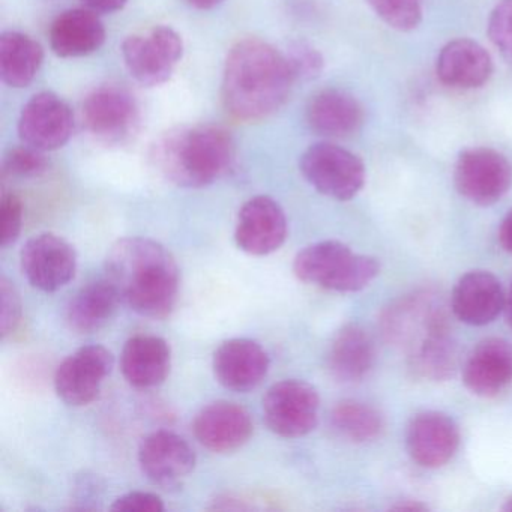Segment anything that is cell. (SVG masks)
I'll use <instances>...</instances> for the list:
<instances>
[{
	"label": "cell",
	"instance_id": "2",
	"mask_svg": "<svg viewBox=\"0 0 512 512\" xmlns=\"http://www.w3.org/2000/svg\"><path fill=\"white\" fill-rule=\"evenodd\" d=\"M106 272L122 301L140 316L164 319L172 313L179 268L163 245L145 238L121 239L107 254Z\"/></svg>",
	"mask_w": 512,
	"mask_h": 512
},
{
	"label": "cell",
	"instance_id": "20",
	"mask_svg": "<svg viewBox=\"0 0 512 512\" xmlns=\"http://www.w3.org/2000/svg\"><path fill=\"white\" fill-rule=\"evenodd\" d=\"M505 301L502 286L493 274L473 271L463 275L455 284L451 307L461 322L484 326L505 310Z\"/></svg>",
	"mask_w": 512,
	"mask_h": 512
},
{
	"label": "cell",
	"instance_id": "25",
	"mask_svg": "<svg viewBox=\"0 0 512 512\" xmlns=\"http://www.w3.org/2000/svg\"><path fill=\"white\" fill-rule=\"evenodd\" d=\"M374 359L373 338L362 326L350 323L332 341L329 370L341 382H358L370 373Z\"/></svg>",
	"mask_w": 512,
	"mask_h": 512
},
{
	"label": "cell",
	"instance_id": "34",
	"mask_svg": "<svg viewBox=\"0 0 512 512\" xmlns=\"http://www.w3.org/2000/svg\"><path fill=\"white\" fill-rule=\"evenodd\" d=\"M22 317V301L14 283L7 277L0 278V334L7 337L16 331Z\"/></svg>",
	"mask_w": 512,
	"mask_h": 512
},
{
	"label": "cell",
	"instance_id": "23",
	"mask_svg": "<svg viewBox=\"0 0 512 512\" xmlns=\"http://www.w3.org/2000/svg\"><path fill=\"white\" fill-rule=\"evenodd\" d=\"M307 122L311 130L322 136L349 137L364 124V110L352 95L329 89L310 101Z\"/></svg>",
	"mask_w": 512,
	"mask_h": 512
},
{
	"label": "cell",
	"instance_id": "32",
	"mask_svg": "<svg viewBox=\"0 0 512 512\" xmlns=\"http://www.w3.org/2000/svg\"><path fill=\"white\" fill-rule=\"evenodd\" d=\"M284 56L295 80L317 79L325 67L319 50L307 43H293Z\"/></svg>",
	"mask_w": 512,
	"mask_h": 512
},
{
	"label": "cell",
	"instance_id": "42",
	"mask_svg": "<svg viewBox=\"0 0 512 512\" xmlns=\"http://www.w3.org/2000/svg\"><path fill=\"white\" fill-rule=\"evenodd\" d=\"M503 511L512 512V496L506 500L505 505L502 506Z\"/></svg>",
	"mask_w": 512,
	"mask_h": 512
},
{
	"label": "cell",
	"instance_id": "8",
	"mask_svg": "<svg viewBox=\"0 0 512 512\" xmlns=\"http://www.w3.org/2000/svg\"><path fill=\"white\" fill-rule=\"evenodd\" d=\"M454 179L464 199L475 205L490 206L511 188L512 166L494 149H469L458 158Z\"/></svg>",
	"mask_w": 512,
	"mask_h": 512
},
{
	"label": "cell",
	"instance_id": "7",
	"mask_svg": "<svg viewBox=\"0 0 512 512\" xmlns=\"http://www.w3.org/2000/svg\"><path fill=\"white\" fill-rule=\"evenodd\" d=\"M320 398L316 388L302 380L275 383L263 398V416L269 430L287 439L305 436L319 421Z\"/></svg>",
	"mask_w": 512,
	"mask_h": 512
},
{
	"label": "cell",
	"instance_id": "38",
	"mask_svg": "<svg viewBox=\"0 0 512 512\" xmlns=\"http://www.w3.org/2000/svg\"><path fill=\"white\" fill-rule=\"evenodd\" d=\"M499 241L500 245L512 254V211L508 212L500 224Z\"/></svg>",
	"mask_w": 512,
	"mask_h": 512
},
{
	"label": "cell",
	"instance_id": "1",
	"mask_svg": "<svg viewBox=\"0 0 512 512\" xmlns=\"http://www.w3.org/2000/svg\"><path fill=\"white\" fill-rule=\"evenodd\" d=\"M293 82L284 53L263 41H241L224 67V107L238 121H262L283 107Z\"/></svg>",
	"mask_w": 512,
	"mask_h": 512
},
{
	"label": "cell",
	"instance_id": "28",
	"mask_svg": "<svg viewBox=\"0 0 512 512\" xmlns=\"http://www.w3.org/2000/svg\"><path fill=\"white\" fill-rule=\"evenodd\" d=\"M458 350L449 326L431 334L409 353V365L418 376L446 380L455 373Z\"/></svg>",
	"mask_w": 512,
	"mask_h": 512
},
{
	"label": "cell",
	"instance_id": "15",
	"mask_svg": "<svg viewBox=\"0 0 512 512\" xmlns=\"http://www.w3.org/2000/svg\"><path fill=\"white\" fill-rule=\"evenodd\" d=\"M143 473L154 484L172 487L187 478L196 466V454L184 437L172 431L149 434L139 449Z\"/></svg>",
	"mask_w": 512,
	"mask_h": 512
},
{
	"label": "cell",
	"instance_id": "33",
	"mask_svg": "<svg viewBox=\"0 0 512 512\" xmlns=\"http://www.w3.org/2000/svg\"><path fill=\"white\" fill-rule=\"evenodd\" d=\"M491 43L512 61V0H500L488 20Z\"/></svg>",
	"mask_w": 512,
	"mask_h": 512
},
{
	"label": "cell",
	"instance_id": "10",
	"mask_svg": "<svg viewBox=\"0 0 512 512\" xmlns=\"http://www.w3.org/2000/svg\"><path fill=\"white\" fill-rule=\"evenodd\" d=\"M20 260L29 283L43 292L62 289L76 275V250L70 242L53 233H41L29 239Z\"/></svg>",
	"mask_w": 512,
	"mask_h": 512
},
{
	"label": "cell",
	"instance_id": "18",
	"mask_svg": "<svg viewBox=\"0 0 512 512\" xmlns=\"http://www.w3.org/2000/svg\"><path fill=\"white\" fill-rule=\"evenodd\" d=\"M463 382L472 394L491 398L512 383V344L502 338L479 343L464 362Z\"/></svg>",
	"mask_w": 512,
	"mask_h": 512
},
{
	"label": "cell",
	"instance_id": "24",
	"mask_svg": "<svg viewBox=\"0 0 512 512\" xmlns=\"http://www.w3.org/2000/svg\"><path fill=\"white\" fill-rule=\"evenodd\" d=\"M106 41V29L97 14L71 10L50 28V46L59 58H79L97 52Z\"/></svg>",
	"mask_w": 512,
	"mask_h": 512
},
{
	"label": "cell",
	"instance_id": "37",
	"mask_svg": "<svg viewBox=\"0 0 512 512\" xmlns=\"http://www.w3.org/2000/svg\"><path fill=\"white\" fill-rule=\"evenodd\" d=\"M95 13H115L122 10L127 0H83Z\"/></svg>",
	"mask_w": 512,
	"mask_h": 512
},
{
	"label": "cell",
	"instance_id": "13",
	"mask_svg": "<svg viewBox=\"0 0 512 512\" xmlns=\"http://www.w3.org/2000/svg\"><path fill=\"white\" fill-rule=\"evenodd\" d=\"M287 238V220L281 206L271 197L257 196L239 211L235 241L251 256H268Z\"/></svg>",
	"mask_w": 512,
	"mask_h": 512
},
{
	"label": "cell",
	"instance_id": "40",
	"mask_svg": "<svg viewBox=\"0 0 512 512\" xmlns=\"http://www.w3.org/2000/svg\"><path fill=\"white\" fill-rule=\"evenodd\" d=\"M187 2L193 7L199 8V10H209V8H214L215 5L220 4L221 0H187Z\"/></svg>",
	"mask_w": 512,
	"mask_h": 512
},
{
	"label": "cell",
	"instance_id": "4",
	"mask_svg": "<svg viewBox=\"0 0 512 512\" xmlns=\"http://www.w3.org/2000/svg\"><path fill=\"white\" fill-rule=\"evenodd\" d=\"M374 257L355 254L346 244L323 241L304 248L296 256L293 272L299 280L334 292H358L379 274Z\"/></svg>",
	"mask_w": 512,
	"mask_h": 512
},
{
	"label": "cell",
	"instance_id": "16",
	"mask_svg": "<svg viewBox=\"0 0 512 512\" xmlns=\"http://www.w3.org/2000/svg\"><path fill=\"white\" fill-rule=\"evenodd\" d=\"M406 445L416 464L437 469L454 457L460 445V431L445 413H419L407 428Z\"/></svg>",
	"mask_w": 512,
	"mask_h": 512
},
{
	"label": "cell",
	"instance_id": "17",
	"mask_svg": "<svg viewBox=\"0 0 512 512\" xmlns=\"http://www.w3.org/2000/svg\"><path fill=\"white\" fill-rule=\"evenodd\" d=\"M268 370V353L259 343L248 338L226 341L214 355L215 377L230 391L247 392L257 388Z\"/></svg>",
	"mask_w": 512,
	"mask_h": 512
},
{
	"label": "cell",
	"instance_id": "22",
	"mask_svg": "<svg viewBox=\"0 0 512 512\" xmlns=\"http://www.w3.org/2000/svg\"><path fill=\"white\" fill-rule=\"evenodd\" d=\"M172 352L166 340L154 335H137L122 350L121 367L125 379L136 388H154L167 379Z\"/></svg>",
	"mask_w": 512,
	"mask_h": 512
},
{
	"label": "cell",
	"instance_id": "39",
	"mask_svg": "<svg viewBox=\"0 0 512 512\" xmlns=\"http://www.w3.org/2000/svg\"><path fill=\"white\" fill-rule=\"evenodd\" d=\"M394 511L400 512H422L427 511V505L421 502H413V500H406V502L398 503V505L392 506Z\"/></svg>",
	"mask_w": 512,
	"mask_h": 512
},
{
	"label": "cell",
	"instance_id": "3",
	"mask_svg": "<svg viewBox=\"0 0 512 512\" xmlns=\"http://www.w3.org/2000/svg\"><path fill=\"white\" fill-rule=\"evenodd\" d=\"M154 160L173 184L206 187L229 172L235 160V146L229 133L220 127L178 128L158 140Z\"/></svg>",
	"mask_w": 512,
	"mask_h": 512
},
{
	"label": "cell",
	"instance_id": "26",
	"mask_svg": "<svg viewBox=\"0 0 512 512\" xmlns=\"http://www.w3.org/2000/svg\"><path fill=\"white\" fill-rule=\"evenodd\" d=\"M121 301L118 290L107 278L95 281L80 289L68 305V323L80 334L98 331L112 320Z\"/></svg>",
	"mask_w": 512,
	"mask_h": 512
},
{
	"label": "cell",
	"instance_id": "29",
	"mask_svg": "<svg viewBox=\"0 0 512 512\" xmlns=\"http://www.w3.org/2000/svg\"><path fill=\"white\" fill-rule=\"evenodd\" d=\"M331 421L335 430L352 442L376 439L383 430V418L379 410L358 401L337 404L332 410Z\"/></svg>",
	"mask_w": 512,
	"mask_h": 512
},
{
	"label": "cell",
	"instance_id": "35",
	"mask_svg": "<svg viewBox=\"0 0 512 512\" xmlns=\"http://www.w3.org/2000/svg\"><path fill=\"white\" fill-rule=\"evenodd\" d=\"M2 247L13 245L22 232L23 203L16 194H7L2 199Z\"/></svg>",
	"mask_w": 512,
	"mask_h": 512
},
{
	"label": "cell",
	"instance_id": "21",
	"mask_svg": "<svg viewBox=\"0 0 512 512\" xmlns=\"http://www.w3.org/2000/svg\"><path fill=\"white\" fill-rule=\"evenodd\" d=\"M491 73L493 62L487 50L466 38L446 44L437 58V76L452 88H481Z\"/></svg>",
	"mask_w": 512,
	"mask_h": 512
},
{
	"label": "cell",
	"instance_id": "5",
	"mask_svg": "<svg viewBox=\"0 0 512 512\" xmlns=\"http://www.w3.org/2000/svg\"><path fill=\"white\" fill-rule=\"evenodd\" d=\"M301 172L319 193L335 200L352 199L365 184L364 163L332 143L308 148L301 158Z\"/></svg>",
	"mask_w": 512,
	"mask_h": 512
},
{
	"label": "cell",
	"instance_id": "31",
	"mask_svg": "<svg viewBox=\"0 0 512 512\" xmlns=\"http://www.w3.org/2000/svg\"><path fill=\"white\" fill-rule=\"evenodd\" d=\"M50 169L49 158L40 149L32 146L13 148L4 160V173L13 178H38Z\"/></svg>",
	"mask_w": 512,
	"mask_h": 512
},
{
	"label": "cell",
	"instance_id": "12",
	"mask_svg": "<svg viewBox=\"0 0 512 512\" xmlns=\"http://www.w3.org/2000/svg\"><path fill=\"white\" fill-rule=\"evenodd\" d=\"M74 130L71 107L52 92H41L23 107L20 139L43 152L56 151L70 140Z\"/></svg>",
	"mask_w": 512,
	"mask_h": 512
},
{
	"label": "cell",
	"instance_id": "36",
	"mask_svg": "<svg viewBox=\"0 0 512 512\" xmlns=\"http://www.w3.org/2000/svg\"><path fill=\"white\" fill-rule=\"evenodd\" d=\"M112 511L116 512H163V500L157 494L145 491H133L119 497L113 503Z\"/></svg>",
	"mask_w": 512,
	"mask_h": 512
},
{
	"label": "cell",
	"instance_id": "6",
	"mask_svg": "<svg viewBox=\"0 0 512 512\" xmlns=\"http://www.w3.org/2000/svg\"><path fill=\"white\" fill-rule=\"evenodd\" d=\"M181 35L169 26H158L148 34L133 35L122 44V55L131 76L140 85L154 88L172 77L182 59Z\"/></svg>",
	"mask_w": 512,
	"mask_h": 512
},
{
	"label": "cell",
	"instance_id": "19",
	"mask_svg": "<svg viewBox=\"0 0 512 512\" xmlns=\"http://www.w3.org/2000/svg\"><path fill=\"white\" fill-rule=\"evenodd\" d=\"M194 434L209 451L232 452L248 442L253 421L244 407L229 401L209 404L194 419Z\"/></svg>",
	"mask_w": 512,
	"mask_h": 512
},
{
	"label": "cell",
	"instance_id": "11",
	"mask_svg": "<svg viewBox=\"0 0 512 512\" xmlns=\"http://www.w3.org/2000/svg\"><path fill=\"white\" fill-rule=\"evenodd\" d=\"M112 353L106 347L86 346L68 356L55 376L56 392L70 406H86L100 395L104 379L112 373Z\"/></svg>",
	"mask_w": 512,
	"mask_h": 512
},
{
	"label": "cell",
	"instance_id": "14",
	"mask_svg": "<svg viewBox=\"0 0 512 512\" xmlns=\"http://www.w3.org/2000/svg\"><path fill=\"white\" fill-rule=\"evenodd\" d=\"M139 122L136 101L125 89L104 86L83 103V124L89 133L104 142L127 139Z\"/></svg>",
	"mask_w": 512,
	"mask_h": 512
},
{
	"label": "cell",
	"instance_id": "41",
	"mask_svg": "<svg viewBox=\"0 0 512 512\" xmlns=\"http://www.w3.org/2000/svg\"><path fill=\"white\" fill-rule=\"evenodd\" d=\"M506 319H508L509 325L512 326V287L509 290L508 296L505 301Z\"/></svg>",
	"mask_w": 512,
	"mask_h": 512
},
{
	"label": "cell",
	"instance_id": "9",
	"mask_svg": "<svg viewBox=\"0 0 512 512\" xmlns=\"http://www.w3.org/2000/svg\"><path fill=\"white\" fill-rule=\"evenodd\" d=\"M442 304L428 293H416L401 299L383 314L382 328L386 340L412 352L431 334L446 328Z\"/></svg>",
	"mask_w": 512,
	"mask_h": 512
},
{
	"label": "cell",
	"instance_id": "30",
	"mask_svg": "<svg viewBox=\"0 0 512 512\" xmlns=\"http://www.w3.org/2000/svg\"><path fill=\"white\" fill-rule=\"evenodd\" d=\"M422 0H367L374 13L397 31H413L421 23Z\"/></svg>",
	"mask_w": 512,
	"mask_h": 512
},
{
	"label": "cell",
	"instance_id": "27",
	"mask_svg": "<svg viewBox=\"0 0 512 512\" xmlns=\"http://www.w3.org/2000/svg\"><path fill=\"white\" fill-rule=\"evenodd\" d=\"M43 47L28 35L5 32L0 37V76L11 88H26L43 64Z\"/></svg>",
	"mask_w": 512,
	"mask_h": 512
}]
</instances>
